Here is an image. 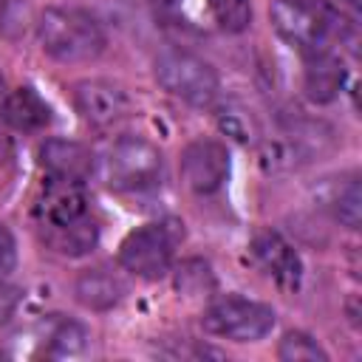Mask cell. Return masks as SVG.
<instances>
[{"label": "cell", "instance_id": "484cf974", "mask_svg": "<svg viewBox=\"0 0 362 362\" xmlns=\"http://www.w3.org/2000/svg\"><path fill=\"white\" fill-rule=\"evenodd\" d=\"M6 158H8V141L0 136V164H6Z\"/></svg>", "mask_w": 362, "mask_h": 362}, {"label": "cell", "instance_id": "d4e9b609", "mask_svg": "<svg viewBox=\"0 0 362 362\" xmlns=\"http://www.w3.org/2000/svg\"><path fill=\"white\" fill-rule=\"evenodd\" d=\"M8 90H11V88H8V82H6V76H3V71H0V105H3V99H6Z\"/></svg>", "mask_w": 362, "mask_h": 362}, {"label": "cell", "instance_id": "8fae6325", "mask_svg": "<svg viewBox=\"0 0 362 362\" xmlns=\"http://www.w3.org/2000/svg\"><path fill=\"white\" fill-rule=\"evenodd\" d=\"M345 79H348L345 62H342L331 48L305 54L303 88H305V96H308L311 102H317V105L334 102V99L342 93Z\"/></svg>", "mask_w": 362, "mask_h": 362}, {"label": "cell", "instance_id": "ac0fdd59", "mask_svg": "<svg viewBox=\"0 0 362 362\" xmlns=\"http://www.w3.org/2000/svg\"><path fill=\"white\" fill-rule=\"evenodd\" d=\"M88 328L74 322V320H59L51 334H48V348L45 354L48 356H57V359H71V356H82L88 351Z\"/></svg>", "mask_w": 362, "mask_h": 362}, {"label": "cell", "instance_id": "277c9868", "mask_svg": "<svg viewBox=\"0 0 362 362\" xmlns=\"http://www.w3.org/2000/svg\"><path fill=\"white\" fill-rule=\"evenodd\" d=\"M107 184L119 192L153 189L164 175L161 150L144 136H119L105 158Z\"/></svg>", "mask_w": 362, "mask_h": 362}, {"label": "cell", "instance_id": "603a6c76", "mask_svg": "<svg viewBox=\"0 0 362 362\" xmlns=\"http://www.w3.org/2000/svg\"><path fill=\"white\" fill-rule=\"evenodd\" d=\"M17 269V240L6 223H0V277Z\"/></svg>", "mask_w": 362, "mask_h": 362}, {"label": "cell", "instance_id": "7402d4cb", "mask_svg": "<svg viewBox=\"0 0 362 362\" xmlns=\"http://www.w3.org/2000/svg\"><path fill=\"white\" fill-rule=\"evenodd\" d=\"M212 286V272L204 260H187L178 269V288L184 294H201Z\"/></svg>", "mask_w": 362, "mask_h": 362}, {"label": "cell", "instance_id": "5bb4252c", "mask_svg": "<svg viewBox=\"0 0 362 362\" xmlns=\"http://www.w3.org/2000/svg\"><path fill=\"white\" fill-rule=\"evenodd\" d=\"M127 294V283L110 269H88L74 283V297L90 311H107Z\"/></svg>", "mask_w": 362, "mask_h": 362}, {"label": "cell", "instance_id": "44dd1931", "mask_svg": "<svg viewBox=\"0 0 362 362\" xmlns=\"http://www.w3.org/2000/svg\"><path fill=\"white\" fill-rule=\"evenodd\" d=\"M31 23V11L25 0H0V34L17 40L25 34Z\"/></svg>", "mask_w": 362, "mask_h": 362}, {"label": "cell", "instance_id": "8992f818", "mask_svg": "<svg viewBox=\"0 0 362 362\" xmlns=\"http://www.w3.org/2000/svg\"><path fill=\"white\" fill-rule=\"evenodd\" d=\"M175 238L164 223H144L124 235L119 246V263L141 280H158L173 266Z\"/></svg>", "mask_w": 362, "mask_h": 362}, {"label": "cell", "instance_id": "3957f363", "mask_svg": "<svg viewBox=\"0 0 362 362\" xmlns=\"http://www.w3.org/2000/svg\"><path fill=\"white\" fill-rule=\"evenodd\" d=\"M153 76L170 96L195 107L212 105L221 90L218 71L187 48H164L153 59Z\"/></svg>", "mask_w": 362, "mask_h": 362}, {"label": "cell", "instance_id": "ffe728a7", "mask_svg": "<svg viewBox=\"0 0 362 362\" xmlns=\"http://www.w3.org/2000/svg\"><path fill=\"white\" fill-rule=\"evenodd\" d=\"M209 11L229 34H243L252 25V0H209Z\"/></svg>", "mask_w": 362, "mask_h": 362}, {"label": "cell", "instance_id": "83f0119b", "mask_svg": "<svg viewBox=\"0 0 362 362\" xmlns=\"http://www.w3.org/2000/svg\"><path fill=\"white\" fill-rule=\"evenodd\" d=\"M150 3H156V6H170V3H175V0H150Z\"/></svg>", "mask_w": 362, "mask_h": 362}, {"label": "cell", "instance_id": "7c38bea8", "mask_svg": "<svg viewBox=\"0 0 362 362\" xmlns=\"http://www.w3.org/2000/svg\"><path fill=\"white\" fill-rule=\"evenodd\" d=\"M40 164L48 175L85 181L93 173V153L74 139H45L40 147Z\"/></svg>", "mask_w": 362, "mask_h": 362}, {"label": "cell", "instance_id": "9c48e42d", "mask_svg": "<svg viewBox=\"0 0 362 362\" xmlns=\"http://www.w3.org/2000/svg\"><path fill=\"white\" fill-rule=\"evenodd\" d=\"M71 96L76 113L93 127H113L133 107L127 90L110 79H79Z\"/></svg>", "mask_w": 362, "mask_h": 362}, {"label": "cell", "instance_id": "e0dca14e", "mask_svg": "<svg viewBox=\"0 0 362 362\" xmlns=\"http://www.w3.org/2000/svg\"><path fill=\"white\" fill-rule=\"evenodd\" d=\"M215 122L221 127V133L232 136L235 141L240 144H249L260 136V127H257V119L252 116L249 107H243L240 102H223L215 107Z\"/></svg>", "mask_w": 362, "mask_h": 362}, {"label": "cell", "instance_id": "30bf717a", "mask_svg": "<svg viewBox=\"0 0 362 362\" xmlns=\"http://www.w3.org/2000/svg\"><path fill=\"white\" fill-rule=\"evenodd\" d=\"M252 257L255 263L280 286L294 291L303 280V260L297 255V249L274 229H263L252 238Z\"/></svg>", "mask_w": 362, "mask_h": 362}, {"label": "cell", "instance_id": "7a4b0ae2", "mask_svg": "<svg viewBox=\"0 0 362 362\" xmlns=\"http://www.w3.org/2000/svg\"><path fill=\"white\" fill-rule=\"evenodd\" d=\"M272 28L303 54L325 51L339 34V14L325 0H272Z\"/></svg>", "mask_w": 362, "mask_h": 362}, {"label": "cell", "instance_id": "ba28073f", "mask_svg": "<svg viewBox=\"0 0 362 362\" xmlns=\"http://www.w3.org/2000/svg\"><path fill=\"white\" fill-rule=\"evenodd\" d=\"M181 178L195 195H212L218 192L232 170L229 150L218 139H195L181 150Z\"/></svg>", "mask_w": 362, "mask_h": 362}, {"label": "cell", "instance_id": "4316f807", "mask_svg": "<svg viewBox=\"0 0 362 362\" xmlns=\"http://www.w3.org/2000/svg\"><path fill=\"white\" fill-rule=\"evenodd\" d=\"M345 3H348V6H351V8H354V11H356V8H359V6H362V0H345Z\"/></svg>", "mask_w": 362, "mask_h": 362}, {"label": "cell", "instance_id": "4fadbf2b", "mask_svg": "<svg viewBox=\"0 0 362 362\" xmlns=\"http://www.w3.org/2000/svg\"><path fill=\"white\" fill-rule=\"evenodd\" d=\"M0 119L23 133H34L51 124V107L34 88H11L0 105Z\"/></svg>", "mask_w": 362, "mask_h": 362}, {"label": "cell", "instance_id": "d6986e66", "mask_svg": "<svg viewBox=\"0 0 362 362\" xmlns=\"http://www.w3.org/2000/svg\"><path fill=\"white\" fill-rule=\"evenodd\" d=\"M277 356L283 362H328L322 345L305 331H286L277 345Z\"/></svg>", "mask_w": 362, "mask_h": 362}, {"label": "cell", "instance_id": "2e32d148", "mask_svg": "<svg viewBox=\"0 0 362 362\" xmlns=\"http://www.w3.org/2000/svg\"><path fill=\"white\" fill-rule=\"evenodd\" d=\"M42 240L45 246H51L54 252L59 255H68V257H79V255H88L96 240H99V226L93 223V218H82L65 229H54V232H42Z\"/></svg>", "mask_w": 362, "mask_h": 362}, {"label": "cell", "instance_id": "cb8c5ba5", "mask_svg": "<svg viewBox=\"0 0 362 362\" xmlns=\"http://www.w3.org/2000/svg\"><path fill=\"white\" fill-rule=\"evenodd\" d=\"M17 305V291L8 286H0V320H6Z\"/></svg>", "mask_w": 362, "mask_h": 362}, {"label": "cell", "instance_id": "6da1fadb", "mask_svg": "<svg viewBox=\"0 0 362 362\" xmlns=\"http://www.w3.org/2000/svg\"><path fill=\"white\" fill-rule=\"evenodd\" d=\"M34 25H37L40 48L62 65L90 62L107 45L102 23L85 8L51 6L37 17Z\"/></svg>", "mask_w": 362, "mask_h": 362}, {"label": "cell", "instance_id": "5b68a950", "mask_svg": "<svg viewBox=\"0 0 362 362\" xmlns=\"http://www.w3.org/2000/svg\"><path fill=\"white\" fill-rule=\"evenodd\" d=\"M201 325L212 337H223L232 342H257L274 328V308L246 297H223L204 311Z\"/></svg>", "mask_w": 362, "mask_h": 362}, {"label": "cell", "instance_id": "9a60e30c", "mask_svg": "<svg viewBox=\"0 0 362 362\" xmlns=\"http://www.w3.org/2000/svg\"><path fill=\"white\" fill-rule=\"evenodd\" d=\"M320 201L342 226L359 229V223H362V187H359V175L356 173L331 178L322 187Z\"/></svg>", "mask_w": 362, "mask_h": 362}, {"label": "cell", "instance_id": "52a82bcc", "mask_svg": "<svg viewBox=\"0 0 362 362\" xmlns=\"http://www.w3.org/2000/svg\"><path fill=\"white\" fill-rule=\"evenodd\" d=\"M34 218H37L40 232L65 229V226L88 218L85 181L48 175V181H42L40 195L34 201Z\"/></svg>", "mask_w": 362, "mask_h": 362}]
</instances>
